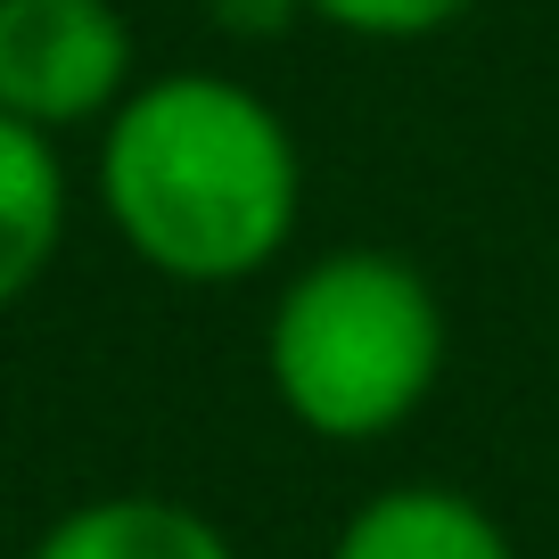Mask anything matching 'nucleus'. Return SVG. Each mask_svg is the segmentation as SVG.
I'll return each instance as SVG.
<instances>
[{"instance_id":"obj_3","label":"nucleus","mask_w":559,"mask_h":559,"mask_svg":"<svg viewBox=\"0 0 559 559\" xmlns=\"http://www.w3.org/2000/svg\"><path fill=\"white\" fill-rule=\"evenodd\" d=\"M132 99V25L116 0H0V116L67 140Z\"/></svg>"},{"instance_id":"obj_8","label":"nucleus","mask_w":559,"mask_h":559,"mask_svg":"<svg viewBox=\"0 0 559 559\" xmlns=\"http://www.w3.org/2000/svg\"><path fill=\"white\" fill-rule=\"evenodd\" d=\"M206 17L223 25V34H239V41H263L288 17H305V0H206Z\"/></svg>"},{"instance_id":"obj_6","label":"nucleus","mask_w":559,"mask_h":559,"mask_svg":"<svg viewBox=\"0 0 559 559\" xmlns=\"http://www.w3.org/2000/svg\"><path fill=\"white\" fill-rule=\"evenodd\" d=\"M25 559H239L230 535L198 502L174 493H99L41 526Z\"/></svg>"},{"instance_id":"obj_4","label":"nucleus","mask_w":559,"mask_h":559,"mask_svg":"<svg viewBox=\"0 0 559 559\" xmlns=\"http://www.w3.org/2000/svg\"><path fill=\"white\" fill-rule=\"evenodd\" d=\"M67 223H74V190H67L58 140L0 116V313L50 280Z\"/></svg>"},{"instance_id":"obj_2","label":"nucleus","mask_w":559,"mask_h":559,"mask_svg":"<svg viewBox=\"0 0 559 559\" xmlns=\"http://www.w3.org/2000/svg\"><path fill=\"white\" fill-rule=\"evenodd\" d=\"M272 403L321 444L395 437L444 379V305L419 263L386 247H330L297 263L263 321Z\"/></svg>"},{"instance_id":"obj_1","label":"nucleus","mask_w":559,"mask_h":559,"mask_svg":"<svg viewBox=\"0 0 559 559\" xmlns=\"http://www.w3.org/2000/svg\"><path fill=\"white\" fill-rule=\"evenodd\" d=\"M99 214L123 255L181 288L272 272L305 214L297 132L255 83L174 67L99 123Z\"/></svg>"},{"instance_id":"obj_5","label":"nucleus","mask_w":559,"mask_h":559,"mask_svg":"<svg viewBox=\"0 0 559 559\" xmlns=\"http://www.w3.org/2000/svg\"><path fill=\"white\" fill-rule=\"evenodd\" d=\"M330 559H519L477 493L461 486H386L337 526Z\"/></svg>"},{"instance_id":"obj_7","label":"nucleus","mask_w":559,"mask_h":559,"mask_svg":"<svg viewBox=\"0 0 559 559\" xmlns=\"http://www.w3.org/2000/svg\"><path fill=\"white\" fill-rule=\"evenodd\" d=\"M469 9L477 0H305L313 25L354 41H428V34H453Z\"/></svg>"}]
</instances>
